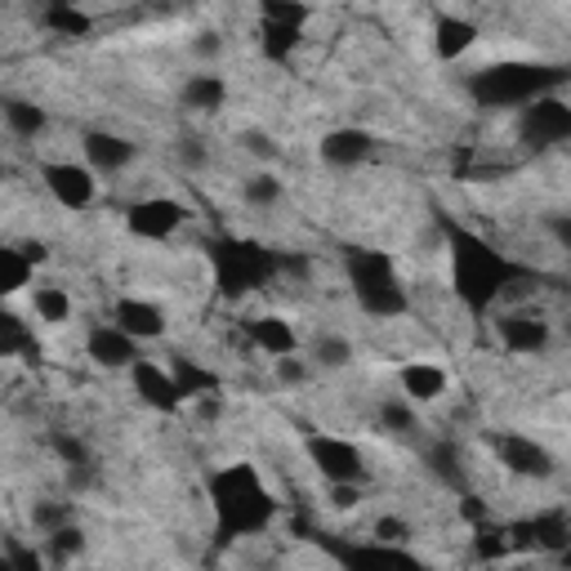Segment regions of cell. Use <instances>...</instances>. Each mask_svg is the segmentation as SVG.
I'll list each match as a JSON object with an SVG mask.
<instances>
[{"instance_id":"cell-1","label":"cell","mask_w":571,"mask_h":571,"mask_svg":"<svg viewBox=\"0 0 571 571\" xmlns=\"http://www.w3.org/2000/svg\"><path fill=\"white\" fill-rule=\"evenodd\" d=\"M210 496H214V518H219L223 536H255L277 514L273 496L264 491V483H260V474L251 465L219 469L214 483H210Z\"/></svg>"},{"instance_id":"cell-2","label":"cell","mask_w":571,"mask_h":571,"mask_svg":"<svg viewBox=\"0 0 571 571\" xmlns=\"http://www.w3.org/2000/svg\"><path fill=\"white\" fill-rule=\"evenodd\" d=\"M451 268H455V290L474 313H487L509 282V264L487 242L461 233V228H451Z\"/></svg>"},{"instance_id":"cell-3","label":"cell","mask_w":571,"mask_h":571,"mask_svg":"<svg viewBox=\"0 0 571 571\" xmlns=\"http://www.w3.org/2000/svg\"><path fill=\"white\" fill-rule=\"evenodd\" d=\"M571 72L567 67H540V63H500L487 67L469 81V94L483 107H527L531 98L549 94L553 85H562Z\"/></svg>"},{"instance_id":"cell-4","label":"cell","mask_w":571,"mask_h":571,"mask_svg":"<svg viewBox=\"0 0 571 571\" xmlns=\"http://www.w3.org/2000/svg\"><path fill=\"white\" fill-rule=\"evenodd\" d=\"M273 273H277V260L264 246H255V242H223V246H214V277H219V290L228 299H237L246 290H260Z\"/></svg>"},{"instance_id":"cell-5","label":"cell","mask_w":571,"mask_h":571,"mask_svg":"<svg viewBox=\"0 0 571 571\" xmlns=\"http://www.w3.org/2000/svg\"><path fill=\"white\" fill-rule=\"evenodd\" d=\"M518 135H522V144L536 148V152L567 144V139H571V107L558 103V98H549V94L531 98V103L522 107V117H518Z\"/></svg>"},{"instance_id":"cell-6","label":"cell","mask_w":571,"mask_h":571,"mask_svg":"<svg viewBox=\"0 0 571 571\" xmlns=\"http://www.w3.org/2000/svg\"><path fill=\"white\" fill-rule=\"evenodd\" d=\"M308 455H313V465L326 483H362V474H367L362 451L345 437H330V433L308 437Z\"/></svg>"},{"instance_id":"cell-7","label":"cell","mask_w":571,"mask_h":571,"mask_svg":"<svg viewBox=\"0 0 571 571\" xmlns=\"http://www.w3.org/2000/svg\"><path fill=\"white\" fill-rule=\"evenodd\" d=\"M183 214L188 210L179 201H170V197H144V201H135L126 210V228L135 237H144V242H166L170 233H179Z\"/></svg>"},{"instance_id":"cell-8","label":"cell","mask_w":571,"mask_h":571,"mask_svg":"<svg viewBox=\"0 0 571 571\" xmlns=\"http://www.w3.org/2000/svg\"><path fill=\"white\" fill-rule=\"evenodd\" d=\"M94 166H72V161H50V166H41V179H45V188H50V197L59 201V205H67V210H85L89 201H94Z\"/></svg>"},{"instance_id":"cell-9","label":"cell","mask_w":571,"mask_h":571,"mask_svg":"<svg viewBox=\"0 0 571 571\" xmlns=\"http://www.w3.org/2000/svg\"><path fill=\"white\" fill-rule=\"evenodd\" d=\"M85 353H89V362H94V367H107V371H130V367L139 362V339H135V335H126L117 321H103V326H94V330H89Z\"/></svg>"},{"instance_id":"cell-10","label":"cell","mask_w":571,"mask_h":571,"mask_svg":"<svg viewBox=\"0 0 571 571\" xmlns=\"http://www.w3.org/2000/svg\"><path fill=\"white\" fill-rule=\"evenodd\" d=\"M496 461L518 474V478H549L553 474V455L536 442V437H522V433H500L496 442Z\"/></svg>"},{"instance_id":"cell-11","label":"cell","mask_w":571,"mask_h":571,"mask_svg":"<svg viewBox=\"0 0 571 571\" xmlns=\"http://www.w3.org/2000/svg\"><path fill=\"white\" fill-rule=\"evenodd\" d=\"M496 330H500V345H505L509 353H522V358L544 353V345H549V321H544L540 313H527V308L505 313V317L496 321Z\"/></svg>"},{"instance_id":"cell-12","label":"cell","mask_w":571,"mask_h":571,"mask_svg":"<svg viewBox=\"0 0 571 571\" xmlns=\"http://www.w3.org/2000/svg\"><path fill=\"white\" fill-rule=\"evenodd\" d=\"M130 376H135V389H139V398L152 406V411H161V415H175L179 406H183V393H179V384H175V376H170V367H157V362H135L130 367Z\"/></svg>"},{"instance_id":"cell-13","label":"cell","mask_w":571,"mask_h":571,"mask_svg":"<svg viewBox=\"0 0 571 571\" xmlns=\"http://www.w3.org/2000/svg\"><path fill=\"white\" fill-rule=\"evenodd\" d=\"M112 321H117L126 335H135L139 345H148V339H161L166 335V313L152 304V299H117V308H112Z\"/></svg>"},{"instance_id":"cell-14","label":"cell","mask_w":571,"mask_h":571,"mask_svg":"<svg viewBox=\"0 0 571 571\" xmlns=\"http://www.w3.org/2000/svg\"><path fill=\"white\" fill-rule=\"evenodd\" d=\"M317 152H321L326 166L349 170V166H362V161L371 157V135L358 130V126H349V130H330V135L317 144Z\"/></svg>"},{"instance_id":"cell-15","label":"cell","mask_w":571,"mask_h":571,"mask_svg":"<svg viewBox=\"0 0 571 571\" xmlns=\"http://www.w3.org/2000/svg\"><path fill=\"white\" fill-rule=\"evenodd\" d=\"M81 148H85V161H89L98 175H117V170H126V166L135 161V144L121 139V135H107V130L85 135Z\"/></svg>"},{"instance_id":"cell-16","label":"cell","mask_w":571,"mask_h":571,"mask_svg":"<svg viewBox=\"0 0 571 571\" xmlns=\"http://www.w3.org/2000/svg\"><path fill=\"white\" fill-rule=\"evenodd\" d=\"M251 345L260 349V353H268V358H286V353H295L299 349V339H295V326L286 321V317H255L251 321Z\"/></svg>"},{"instance_id":"cell-17","label":"cell","mask_w":571,"mask_h":571,"mask_svg":"<svg viewBox=\"0 0 571 571\" xmlns=\"http://www.w3.org/2000/svg\"><path fill=\"white\" fill-rule=\"evenodd\" d=\"M474 41H478V28L469 23V19H437V28H433V50H437V59L442 63H455V59H465L469 50H474Z\"/></svg>"},{"instance_id":"cell-18","label":"cell","mask_w":571,"mask_h":571,"mask_svg":"<svg viewBox=\"0 0 571 571\" xmlns=\"http://www.w3.org/2000/svg\"><path fill=\"white\" fill-rule=\"evenodd\" d=\"M398 384H402V393L411 402H437L446 393V371L433 367V362H406L398 371Z\"/></svg>"},{"instance_id":"cell-19","label":"cell","mask_w":571,"mask_h":571,"mask_svg":"<svg viewBox=\"0 0 571 571\" xmlns=\"http://www.w3.org/2000/svg\"><path fill=\"white\" fill-rule=\"evenodd\" d=\"M358 304H362L367 317H402L411 308V295L398 277H389V282H376V286L358 290Z\"/></svg>"},{"instance_id":"cell-20","label":"cell","mask_w":571,"mask_h":571,"mask_svg":"<svg viewBox=\"0 0 571 571\" xmlns=\"http://www.w3.org/2000/svg\"><path fill=\"white\" fill-rule=\"evenodd\" d=\"M170 376H175V384H179L183 402H201V398H210V393H219V389H223V384H219V376H214V371H205V367H197L192 358H170Z\"/></svg>"},{"instance_id":"cell-21","label":"cell","mask_w":571,"mask_h":571,"mask_svg":"<svg viewBox=\"0 0 571 571\" xmlns=\"http://www.w3.org/2000/svg\"><path fill=\"white\" fill-rule=\"evenodd\" d=\"M389 277H398V268H393V260H389L384 251H349V282H353V295L367 290V286H376V282H389Z\"/></svg>"},{"instance_id":"cell-22","label":"cell","mask_w":571,"mask_h":571,"mask_svg":"<svg viewBox=\"0 0 571 571\" xmlns=\"http://www.w3.org/2000/svg\"><path fill=\"white\" fill-rule=\"evenodd\" d=\"M223 98H228V85L214 72H197V76L183 81V107L188 112H219Z\"/></svg>"},{"instance_id":"cell-23","label":"cell","mask_w":571,"mask_h":571,"mask_svg":"<svg viewBox=\"0 0 571 571\" xmlns=\"http://www.w3.org/2000/svg\"><path fill=\"white\" fill-rule=\"evenodd\" d=\"M0 358H28V362L41 358L36 335H32V330L23 326V317H14V313H0Z\"/></svg>"},{"instance_id":"cell-24","label":"cell","mask_w":571,"mask_h":571,"mask_svg":"<svg viewBox=\"0 0 571 571\" xmlns=\"http://www.w3.org/2000/svg\"><path fill=\"white\" fill-rule=\"evenodd\" d=\"M32 277H36V264L23 255V246H6V251H0V295L10 299L19 290H28Z\"/></svg>"},{"instance_id":"cell-25","label":"cell","mask_w":571,"mask_h":571,"mask_svg":"<svg viewBox=\"0 0 571 571\" xmlns=\"http://www.w3.org/2000/svg\"><path fill=\"white\" fill-rule=\"evenodd\" d=\"M6 126L19 139H36L50 126V117H45V107H36L32 98H6Z\"/></svg>"},{"instance_id":"cell-26","label":"cell","mask_w":571,"mask_h":571,"mask_svg":"<svg viewBox=\"0 0 571 571\" xmlns=\"http://www.w3.org/2000/svg\"><path fill=\"white\" fill-rule=\"evenodd\" d=\"M514 536H531L540 549H558V544L571 540V527H567L562 514H540V518H531V522H518Z\"/></svg>"},{"instance_id":"cell-27","label":"cell","mask_w":571,"mask_h":571,"mask_svg":"<svg viewBox=\"0 0 571 571\" xmlns=\"http://www.w3.org/2000/svg\"><path fill=\"white\" fill-rule=\"evenodd\" d=\"M32 308H36L41 321L63 326V321L72 317V295H67L63 286H36V290H32Z\"/></svg>"},{"instance_id":"cell-28","label":"cell","mask_w":571,"mask_h":571,"mask_svg":"<svg viewBox=\"0 0 571 571\" xmlns=\"http://www.w3.org/2000/svg\"><path fill=\"white\" fill-rule=\"evenodd\" d=\"M308 353H313V362L326 367V371H339V367L353 362V345H349L345 335H317Z\"/></svg>"},{"instance_id":"cell-29","label":"cell","mask_w":571,"mask_h":571,"mask_svg":"<svg viewBox=\"0 0 571 571\" xmlns=\"http://www.w3.org/2000/svg\"><path fill=\"white\" fill-rule=\"evenodd\" d=\"M45 28H50L54 36H85V32H89V19L72 6V0H54V6L45 10Z\"/></svg>"},{"instance_id":"cell-30","label":"cell","mask_w":571,"mask_h":571,"mask_svg":"<svg viewBox=\"0 0 571 571\" xmlns=\"http://www.w3.org/2000/svg\"><path fill=\"white\" fill-rule=\"evenodd\" d=\"M295 45H299V28H290V23H268V19H264V54H268L273 63H286Z\"/></svg>"},{"instance_id":"cell-31","label":"cell","mask_w":571,"mask_h":571,"mask_svg":"<svg viewBox=\"0 0 571 571\" xmlns=\"http://www.w3.org/2000/svg\"><path fill=\"white\" fill-rule=\"evenodd\" d=\"M45 549H50V558L54 562H67V558H76L81 549H85V536H81V527H59V531H50L45 536Z\"/></svg>"},{"instance_id":"cell-32","label":"cell","mask_w":571,"mask_h":571,"mask_svg":"<svg viewBox=\"0 0 571 571\" xmlns=\"http://www.w3.org/2000/svg\"><path fill=\"white\" fill-rule=\"evenodd\" d=\"M380 424H384L389 433H415V411H411L402 398H389V402L380 406Z\"/></svg>"},{"instance_id":"cell-33","label":"cell","mask_w":571,"mask_h":571,"mask_svg":"<svg viewBox=\"0 0 571 571\" xmlns=\"http://www.w3.org/2000/svg\"><path fill=\"white\" fill-rule=\"evenodd\" d=\"M264 19H268V23L304 28V23H308V6H299V0H264Z\"/></svg>"},{"instance_id":"cell-34","label":"cell","mask_w":571,"mask_h":571,"mask_svg":"<svg viewBox=\"0 0 571 571\" xmlns=\"http://www.w3.org/2000/svg\"><path fill=\"white\" fill-rule=\"evenodd\" d=\"M246 201H251V205H277V201H282V179H273V175L246 179Z\"/></svg>"},{"instance_id":"cell-35","label":"cell","mask_w":571,"mask_h":571,"mask_svg":"<svg viewBox=\"0 0 571 571\" xmlns=\"http://www.w3.org/2000/svg\"><path fill=\"white\" fill-rule=\"evenodd\" d=\"M32 522L50 536V531H59V527L72 522V509H67V505H36V509H32Z\"/></svg>"},{"instance_id":"cell-36","label":"cell","mask_w":571,"mask_h":571,"mask_svg":"<svg viewBox=\"0 0 571 571\" xmlns=\"http://www.w3.org/2000/svg\"><path fill=\"white\" fill-rule=\"evenodd\" d=\"M242 148H246L251 157H260V161H277V157H282V148L273 144V135H264V130H246V135H242Z\"/></svg>"},{"instance_id":"cell-37","label":"cell","mask_w":571,"mask_h":571,"mask_svg":"<svg viewBox=\"0 0 571 571\" xmlns=\"http://www.w3.org/2000/svg\"><path fill=\"white\" fill-rule=\"evenodd\" d=\"M376 540H380V544H406V540H411V527H406V518H393V514H384V518L376 522Z\"/></svg>"},{"instance_id":"cell-38","label":"cell","mask_w":571,"mask_h":571,"mask_svg":"<svg viewBox=\"0 0 571 571\" xmlns=\"http://www.w3.org/2000/svg\"><path fill=\"white\" fill-rule=\"evenodd\" d=\"M544 228H549V237L571 255V210H553V214H544Z\"/></svg>"},{"instance_id":"cell-39","label":"cell","mask_w":571,"mask_h":571,"mask_svg":"<svg viewBox=\"0 0 571 571\" xmlns=\"http://www.w3.org/2000/svg\"><path fill=\"white\" fill-rule=\"evenodd\" d=\"M0 558H6L10 567H23V571H36V567H41V553H36V549H23L19 540H6Z\"/></svg>"},{"instance_id":"cell-40","label":"cell","mask_w":571,"mask_h":571,"mask_svg":"<svg viewBox=\"0 0 571 571\" xmlns=\"http://www.w3.org/2000/svg\"><path fill=\"white\" fill-rule=\"evenodd\" d=\"M273 362H277V380H282V384H304V380H308V367H304V358L286 353V358H273Z\"/></svg>"},{"instance_id":"cell-41","label":"cell","mask_w":571,"mask_h":571,"mask_svg":"<svg viewBox=\"0 0 571 571\" xmlns=\"http://www.w3.org/2000/svg\"><path fill=\"white\" fill-rule=\"evenodd\" d=\"M330 505L335 509H358L362 505V487L358 483H330Z\"/></svg>"},{"instance_id":"cell-42","label":"cell","mask_w":571,"mask_h":571,"mask_svg":"<svg viewBox=\"0 0 571 571\" xmlns=\"http://www.w3.org/2000/svg\"><path fill=\"white\" fill-rule=\"evenodd\" d=\"M192 54H197V59H205V63H210V59H219V54H223V41H219V32H197V41H192Z\"/></svg>"},{"instance_id":"cell-43","label":"cell","mask_w":571,"mask_h":571,"mask_svg":"<svg viewBox=\"0 0 571 571\" xmlns=\"http://www.w3.org/2000/svg\"><path fill=\"white\" fill-rule=\"evenodd\" d=\"M451 461H455V451H451V446H437V451H433V469H437L442 478H451V474H455V465H451Z\"/></svg>"},{"instance_id":"cell-44","label":"cell","mask_w":571,"mask_h":571,"mask_svg":"<svg viewBox=\"0 0 571 571\" xmlns=\"http://www.w3.org/2000/svg\"><path fill=\"white\" fill-rule=\"evenodd\" d=\"M179 157H183L188 166H201V161H205V148H201L197 139H188V144H179Z\"/></svg>"},{"instance_id":"cell-45","label":"cell","mask_w":571,"mask_h":571,"mask_svg":"<svg viewBox=\"0 0 571 571\" xmlns=\"http://www.w3.org/2000/svg\"><path fill=\"white\" fill-rule=\"evenodd\" d=\"M23 255H28L32 264H45V246H41V242H23Z\"/></svg>"},{"instance_id":"cell-46","label":"cell","mask_w":571,"mask_h":571,"mask_svg":"<svg viewBox=\"0 0 571 571\" xmlns=\"http://www.w3.org/2000/svg\"><path fill=\"white\" fill-rule=\"evenodd\" d=\"M562 335H567V345H571V321H567V326H562Z\"/></svg>"}]
</instances>
